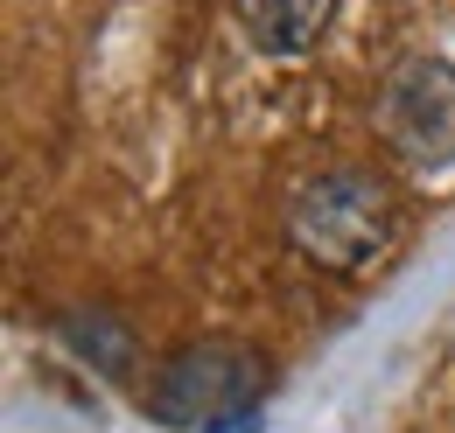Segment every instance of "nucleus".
I'll return each mask as SVG.
<instances>
[{
  "label": "nucleus",
  "mask_w": 455,
  "mask_h": 433,
  "mask_svg": "<svg viewBox=\"0 0 455 433\" xmlns=\"http://www.w3.org/2000/svg\"><path fill=\"white\" fill-rule=\"evenodd\" d=\"M379 126L406 168H455V63L449 56H406L386 77Z\"/></svg>",
  "instance_id": "7ed1b4c3"
},
{
  "label": "nucleus",
  "mask_w": 455,
  "mask_h": 433,
  "mask_svg": "<svg viewBox=\"0 0 455 433\" xmlns=\"http://www.w3.org/2000/svg\"><path fill=\"white\" fill-rule=\"evenodd\" d=\"M399 203L393 182L371 168H315L287 196V245L323 272H364L393 252Z\"/></svg>",
  "instance_id": "f257e3e1"
},
{
  "label": "nucleus",
  "mask_w": 455,
  "mask_h": 433,
  "mask_svg": "<svg viewBox=\"0 0 455 433\" xmlns=\"http://www.w3.org/2000/svg\"><path fill=\"white\" fill-rule=\"evenodd\" d=\"M238 7V28H245V43L259 56H294L315 50V35L330 28V14H337V0H231Z\"/></svg>",
  "instance_id": "20e7f679"
},
{
  "label": "nucleus",
  "mask_w": 455,
  "mask_h": 433,
  "mask_svg": "<svg viewBox=\"0 0 455 433\" xmlns=\"http://www.w3.org/2000/svg\"><path fill=\"white\" fill-rule=\"evenodd\" d=\"M259 391H267L259 350L211 335L175 350L140 391V405L175 433H259Z\"/></svg>",
  "instance_id": "f03ea898"
},
{
  "label": "nucleus",
  "mask_w": 455,
  "mask_h": 433,
  "mask_svg": "<svg viewBox=\"0 0 455 433\" xmlns=\"http://www.w3.org/2000/svg\"><path fill=\"white\" fill-rule=\"evenodd\" d=\"M57 335L70 357H84L99 378H133V328L113 322L106 308H63Z\"/></svg>",
  "instance_id": "39448f33"
}]
</instances>
